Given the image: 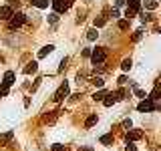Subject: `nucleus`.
Wrapping results in <instances>:
<instances>
[{
    "instance_id": "nucleus-1",
    "label": "nucleus",
    "mask_w": 161,
    "mask_h": 151,
    "mask_svg": "<svg viewBox=\"0 0 161 151\" xmlns=\"http://www.w3.org/2000/svg\"><path fill=\"white\" fill-rule=\"evenodd\" d=\"M26 20V16H24L22 12H16V14H12L10 18H8V24H10V28H20Z\"/></svg>"
},
{
    "instance_id": "nucleus-2",
    "label": "nucleus",
    "mask_w": 161,
    "mask_h": 151,
    "mask_svg": "<svg viewBox=\"0 0 161 151\" xmlns=\"http://www.w3.org/2000/svg\"><path fill=\"white\" fill-rule=\"evenodd\" d=\"M105 58H107V50L105 48H95L91 52V60H93V65H101Z\"/></svg>"
},
{
    "instance_id": "nucleus-3",
    "label": "nucleus",
    "mask_w": 161,
    "mask_h": 151,
    "mask_svg": "<svg viewBox=\"0 0 161 151\" xmlns=\"http://www.w3.org/2000/svg\"><path fill=\"white\" fill-rule=\"evenodd\" d=\"M137 109L141 111V113H149V111H155V109H157V105L153 103L149 97H145V99H143V101L139 103V107H137Z\"/></svg>"
},
{
    "instance_id": "nucleus-4",
    "label": "nucleus",
    "mask_w": 161,
    "mask_h": 151,
    "mask_svg": "<svg viewBox=\"0 0 161 151\" xmlns=\"http://www.w3.org/2000/svg\"><path fill=\"white\" fill-rule=\"evenodd\" d=\"M50 4H52V8H55V12H65L67 8L70 6V0H50Z\"/></svg>"
},
{
    "instance_id": "nucleus-5",
    "label": "nucleus",
    "mask_w": 161,
    "mask_h": 151,
    "mask_svg": "<svg viewBox=\"0 0 161 151\" xmlns=\"http://www.w3.org/2000/svg\"><path fill=\"white\" fill-rule=\"evenodd\" d=\"M67 95H69V83H63V85L58 87V91L55 93V101H63Z\"/></svg>"
},
{
    "instance_id": "nucleus-6",
    "label": "nucleus",
    "mask_w": 161,
    "mask_h": 151,
    "mask_svg": "<svg viewBox=\"0 0 161 151\" xmlns=\"http://www.w3.org/2000/svg\"><path fill=\"white\" fill-rule=\"evenodd\" d=\"M143 137V133L139 131V129H129L127 131V141H137V139H141Z\"/></svg>"
},
{
    "instance_id": "nucleus-7",
    "label": "nucleus",
    "mask_w": 161,
    "mask_h": 151,
    "mask_svg": "<svg viewBox=\"0 0 161 151\" xmlns=\"http://www.w3.org/2000/svg\"><path fill=\"white\" fill-rule=\"evenodd\" d=\"M12 14H14V12H12V8L8 4H6V6H0V18H2V20H8Z\"/></svg>"
},
{
    "instance_id": "nucleus-8",
    "label": "nucleus",
    "mask_w": 161,
    "mask_h": 151,
    "mask_svg": "<svg viewBox=\"0 0 161 151\" xmlns=\"http://www.w3.org/2000/svg\"><path fill=\"white\" fill-rule=\"evenodd\" d=\"M127 8L137 14V12L141 10V0H127Z\"/></svg>"
},
{
    "instance_id": "nucleus-9",
    "label": "nucleus",
    "mask_w": 161,
    "mask_h": 151,
    "mask_svg": "<svg viewBox=\"0 0 161 151\" xmlns=\"http://www.w3.org/2000/svg\"><path fill=\"white\" fill-rule=\"evenodd\" d=\"M103 103H105V107L115 105V103H117V95H115V93H107V95L103 97Z\"/></svg>"
},
{
    "instance_id": "nucleus-10",
    "label": "nucleus",
    "mask_w": 161,
    "mask_h": 151,
    "mask_svg": "<svg viewBox=\"0 0 161 151\" xmlns=\"http://www.w3.org/2000/svg\"><path fill=\"white\" fill-rule=\"evenodd\" d=\"M12 83H14V73H12V70H6V73H4V81H2V85H4V87H10Z\"/></svg>"
},
{
    "instance_id": "nucleus-11",
    "label": "nucleus",
    "mask_w": 161,
    "mask_h": 151,
    "mask_svg": "<svg viewBox=\"0 0 161 151\" xmlns=\"http://www.w3.org/2000/svg\"><path fill=\"white\" fill-rule=\"evenodd\" d=\"M52 50H55V47H52V45H48V47H42L40 50H38V58H45L46 55H50Z\"/></svg>"
},
{
    "instance_id": "nucleus-12",
    "label": "nucleus",
    "mask_w": 161,
    "mask_h": 151,
    "mask_svg": "<svg viewBox=\"0 0 161 151\" xmlns=\"http://www.w3.org/2000/svg\"><path fill=\"white\" fill-rule=\"evenodd\" d=\"M36 69H38V65L32 60V63H28V65L24 67V73H26V75H30V73H36Z\"/></svg>"
},
{
    "instance_id": "nucleus-13",
    "label": "nucleus",
    "mask_w": 161,
    "mask_h": 151,
    "mask_svg": "<svg viewBox=\"0 0 161 151\" xmlns=\"http://www.w3.org/2000/svg\"><path fill=\"white\" fill-rule=\"evenodd\" d=\"M32 4H34L36 8H48L50 0H32Z\"/></svg>"
},
{
    "instance_id": "nucleus-14",
    "label": "nucleus",
    "mask_w": 161,
    "mask_h": 151,
    "mask_svg": "<svg viewBox=\"0 0 161 151\" xmlns=\"http://www.w3.org/2000/svg\"><path fill=\"white\" fill-rule=\"evenodd\" d=\"M97 121H99V117H97V115L87 117V121H85V127H93V125H97Z\"/></svg>"
},
{
    "instance_id": "nucleus-15",
    "label": "nucleus",
    "mask_w": 161,
    "mask_h": 151,
    "mask_svg": "<svg viewBox=\"0 0 161 151\" xmlns=\"http://www.w3.org/2000/svg\"><path fill=\"white\" fill-rule=\"evenodd\" d=\"M131 67H133V63H131V58H125V60H123V63H121V69L125 70H131Z\"/></svg>"
},
{
    "instance_id": "nucleus-16",
    "label": "nucleus",
    "mask_w": 161,
    "mask_h": 151,
    "mask_svg": "<svg viewBox=\"0 0 161 151\" xmlns=\"http://www.w3.org/2000/svg\"><path fill=\"white\" fill-rule=\"evenodd\" d=\"M97 36H99V32H97V28H91V30L87 32V38H89V40H97Z\"/></svg>"
},
{
    "instance_id": "nucleus-17",
    "label": "nucleus",
    "mask_w": 161,
    "mask_h": 151,
    "mask_svg": "<svg viewBox=\"0 0 161 151\" xmlns=\"http://www.w3.org/2000/svg\"><path fill=\"white\" fill-rule=\"evenodd\" d=\"M133 93L137 95L139 99H145V97H147V95H145V91H143V89H139V87H133Z\"/></svg>"
},
{
    "instance_id": "nucleus-18",
    "label": "nucleus",
    "mask_w": 161,
    "mask_h": 151,
    "mask_svg": "<svg viewBox=\"0 0 161 151\" xmlns=\"http://www.w3.org/2000/svg\"><path fill=\"white\" fill-rule=\"evenodd\" d=\"M101 143H103V145H111V143H113V135H103V137H101Z\"/></svg>"
},
{
    "instance_id": "nucleus-19",
    "label": "nucleus",
    "mask_w": 161,
    "mask_h": 151,
    "mask_svg": "<svg viewBox=\"0 0 161 151\" xmlns=\"http://www.w3.org/2000/svg\"><path fill=\"white\" fill-rule=\"evenodd\" d=\"M145 8L155 10V8H157V0H147V2H145Z\"/></svg>"
},
{
    "instance_id": "nucleus-20",
    "label": "nucleus",
    "mask_w": 161,
    "mask_h": 151,
    "mask_svg": "<svg viewBox=\"0 0 161 151\" xmlns=\"http://www.w3.org/2000/svg\"><path fill=\"white\" fill-rule=\"evenodd\" d=\"M91 81H93V85H95V87H103V85H105V81L101 79V77H93Z\"/></svg>"
},
{
    "instance_id": "nucleus-21",
    "label": "nucleus",
    "mask_w": 161,
    "mask_h": 151,
    "mask_svg": "<svg viewBox=\"0 0 161 151\" xmlns=\"http://www.w3.org/2000/svg\"><path fill=\"white\" fill-rule=\"evenodd\" d=\"M105 95H107V91H99V93H95L93 95V99H95V101H103V97Z\"/></svg>"
},
{
    "instance_id": "nucleus-22",
    "label": "nucleus",
    "mask_w": 161,
    "mask_h": 151,
    "mask_svg": "<svg viewBox=\"0 0 161 151\" xmlns=\"http://www.w3.org/2000/svg\"><path fill=\"white\" fill-rule=\"evenodd\" d=\"M12 139V131H8L6 135H0V143H6V141Z\"/></svg>"
},
{
    "instance_id": "nucleus-23",
    "label": "nucleus",
    "mask_w": 161,
    "mask_h": 151,
    "mask_svg": "<svg viewBox=\"0 0 161 151\" xmlns=\"http://www.w3.org/2000/svg\"><path fill=\"white\" fill-rule=\"evenodd\" d=\"M58 20V12H52V14H48V22L50 24H55Z\"/></svg>"
},
{
    "instance_id": "nucleus-24",
    "label": "nucleus",
    "mask_w": 161,
    "mask_h": 151,
    "mask_svg": "<svg viewBox=\"0 0 161 151\" xmlns=\"http://www.w3.org/2000/svg\"><path fill=\"white\" fill-rule=\"evenodd\" d=\"M103 24H105V18H103V16H99V18H95V28H101Z\"/></svg>"
},
{
    "instance_id": "nucleus-25",
    "label": "nucleus",
    "mask_w": 161,
    "mask_h": 151,
    "mask_svg": "<svg viewBox=\"0 0 161 151\" xmlns=\"http://www.w3.org/2000/svg\"><path fill=\"white\" fill-rule=\"evenodd\" d=\"M119 28H121V30H127V28H129V20H119Z\"/></svg>"
},
{
    "instance_id": "nucleus-26",
    "label": "nucleus",
    "mask_w": 161,
    "mask_h": 151,
    "mask_svg": "<svg viewBox=\"0 0 161 151\" xmlns=\"http://www.w3.org/2000/svg\"><path fill=\"white\" fill-rule=\"evenodd\" d=\"M125 151H137V147L131 143V141H127V147H125Z\"/></svg>"
},
{
    "instance_id": "nucleus-27",
    "label": "nucleus",
    "mask_w": 161,
    "mask_h": 151,
    "mask_svg": "<svg viewBox=\"0 0 161 151\" xmlns=\"http://www.w3.org/2000/svg\"><path fill=\"white\" fill-rule=\"evenodd\" d=\"M123 127H125V129H131V127H133V123H131V119H125V121H123Z\"/></svg>"
},
{
    "instance_id": "nucleus-28",
    "label": "nucleus",
    "mask_w": 161,
    "mask_h": 151,
    "mask_svg": "<svg viewBox=\"0 0 161 151\" xmlns=\"http://www.w3.org/2000/svg\"><path fill=\"white\" fill-rule=\"evenodd\" d=\"M52 151H67V149H63L60 143H55V145H52Z\"/></svg>"
},
{
    "instance_id": "nucleus-29",
    "label": "nucleus",
    "mask_w": 161,
    "mask_h": 151,
    "mask_svg": "<svg viewBox=\"0 0 161 151\" xmlns=\"http://www.w3.org/2000/svg\"><path fill=\"white\" fill-rule=\"evenodd\" d=\"M141 36H143V30H137V32L133 35V38H135V40H141Z\"/></svg>"
},
{
    "instance_id": "nucleus-30",
    "label": "nucleus",
    "mask_w": 161,
    "mask_h": 151,
    "mask_svg": "<svg viewBox=\"0 0 161 151\" xmlns=\"http://www.w3.org/2000/svg\"><path fill=\"white\" fill-rule=\"evenodd\" d=\"M65 67H67V57L63 58V63H60V70H65Z\"/></svg>"
},
{
    "instance_id": "nucleus-31",
    "label": "nucleus",
    "mask_w": 161,
    "mask_h": 151,
    "mask_svg": "<svg viewBox=\"0 0 161 151\" xmlns=\"http://www.w3.org/2000/svg\"><path fill=\"white\" fill-rule=\"evenodd\" d=\"M127 83V77H119V85H125Z\"/></svg>"
},
{
    "instance_id": "nucleus-32",
    "label": "nucleus",
    "mask_w": 161,
    "mask_h": 151,
    "mask_svg": "<svg viewBox=\"0 0 161 151\" xmlns=\"http://www.w3.org/2000/svg\"><path fill=\"white\" fill-rule=\"evenodd\" d=\"M79 151H93V147H80Z\"/></svg>"
},
{
    "instance_id": "nucleus-33",
    "label": "nucleus",
    "mask_w": 161,
    "mask_h": 151,
    "mask_svg": "<svg viewBox=\"0 0 161 151\" xmlns=\"http://www.w3.org/2000/svg\"><path fill=\"white\" fill-rule=\"evenodd\" d=\"M125 4V0H117V6H123Z\"/></svg>"
},
{
    "instance_id": "nucleus-34",
    "label": "nucleus",
    "mask_w": 161,
    "mask_h": 151,
    "mask_svg": "<svg viewBox=\"0 0 161 151\" xmlns=\"http://www.w3.org/2000/svg\"><path fill=\"white\" fill-rule=\"evenodd\" d=\"M70 2H73V0H70Z\"/></svg>"
}]
</instances>
